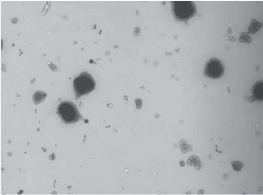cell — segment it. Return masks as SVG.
<instances>
[{"mask_svg":"<svg viewBox=\"0 0 263 195\" xmlns=\"http://www.w3.org/2000/svg\"><path fill=\"white\" fill-rule=\"evenodd\" d=\"M234 171H240L244 166V164L240 161H233L231 162Z\"/></svg>","mask_w":263,"mask_h":195,"instance_id":"obj_7","label":"cell"},{"mask_svg":"<svg viewBox=\"0 0 263 195\" xmlns=\"http://www.w3.org/2000/svg\"><path fill=\"white\" fill-rule=\"evenodd\" d=\"M56 113L63 121L67 124L78 122L82 118L76 105L71 101L62 102L58 107Z\"/></svg>","mask_w":263,"mask_h":195,"instance_id":"obj_2","label":"cell"},{"mask_svg":"<svg viewBox=\"0 0 263 195\" xmlns=\"http://www.w3.org/2000/svg\"><path fill=\"white\" fill-rule=\"evenodd\" d=\"M224 72L225 68L223 64L218 58H211L206 64L204 73L208 78L213 79H219L224 75Z\"/></svg>","mask_w":263,"mask_h":195,"instance_id":"obj_4","label":"cell"},{"mask_svg":"<svg viewBox=\"0 0 263 195\" xmlns=\"http://www.w3.org/2000/svg\"><path fill=\"white\" fill-rule=\"evenodd\" d=\"M96 84L93 77L87 72H83L80 74L73 82L76 99H78L94 90Z\"/></svg>","mask_w":263,"mask_h":195,"instance_id":"obj_1","label":"cell"},{"mask_svg":"<svg viewBox=\"0 0 263 195\" xmlns=\"http://www.w3.org/2000/svg\"><path fill=\"white\" fill-rule=\"evenodd\" d=\"M199 161H200L199 158L198 156L194 155L190 156L188 158L187 163V165H194L196 162Z\"/></svg>","mask_w":263,"mask_h":195,"instance_id":"obj_8","label":"cell"},{"mask_svg":"<svg viewBox=\"0 0 263 195\" xmlns=\"http://www.w3.org/2000/svg\"><path fill=\"white\" fill-rule=\"evenodd\" d=\"M179 164L180 166L182 167L184 166L185 165L184 162L183 161H181L180 162Z\"/></svg>","mask_w":263,"mask_h":195,"instance_id":"obj_11","label":"cell"},{"mask_svg":"<svg viewBox=\"0 0 263 195\" xmlns=\"http://www.w3.org/2000/svg\"><path fill=\"white\" fill-rule=\"evenodd\" d=\"M251 25L249 28V32L252 34H254L258 30L262 27L261 24L256 20H252Z\"/></svg>","mask_w":263,"mask_h":195,"instance_id":"obj_6","label":"cell"},{"mask_svg":"<svg viewBox=\"0 0 263 195\" xmlns=\"http://www.w3.org/2000/svg\"><path fill=\"white\" fill-rule=\"evenodd\" d=\"M180 148L181 149V150L183 153H186L188 151L192 150V146L187 145L186 143V144L182 146H180Z\"/></svg>","mask_w":263,"mask_h":195,"instance_id":"obj_9","label":"cell"},{"mask_svg":"<svg viewBox=\"0 0 263 195\" xmlns=\"http://www.w3.org/2000/svg\"><path fill=\"white\" fill-rule=\"evenodd\" d=\"M204 191L203 190V189H200L199 191L198 194H203L204 193Z\"/></svg>","mask_w":263,"mask_h":195,"instance_id":"obj_12","label":"cell"},{"mask_svg":"<svg viewBox=\"0 0 263 195\" xmlns=\"http://www.w3.org/2000/svg\"><path fill=\"white\" fill-rule=\"evenodd\" d=\"M172 10L176 18L185 21L191 18L197 11L194 2L190 1H173Z\"/></svg>","mask_w":263,"mask_h":195,"instance_id":"obj_3","label":"cell"},{"mask_svg":"<svg viewBox=\"0 0 263 195\" xmlns=\"http://www.w3.org/2000/svg\"><path fill=\"white\" fill-rule=\"evenodd\" d=\"M194 165L195 168L197 170H200V169L202 168L203 166L202 163L200 161L196 162Z\"/></svg>","mask_w":263,"mask_h":195,"instance_id":"obj_10","label":"cell"},{"mask_svg":"<svg viewBox=\"0 0 263 195\" xmlns=\"http://www.w3.org/2000/svg\"><path fill=\"white\" fill-rule=\"evenodd\" d=\"M253 95L255 98L262 100V83L259 82L255 85L253 90Z\"/></svg>","mask_w":263,"mask_h":195,"instance_id":"obj_5","label":"cell"}]
</instances>
